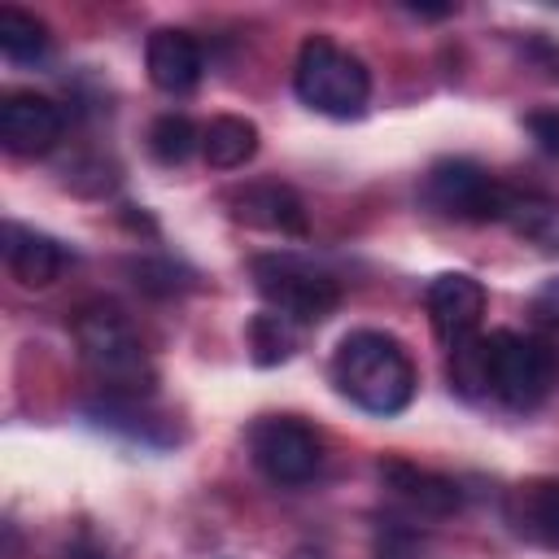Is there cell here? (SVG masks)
Wrapping results in <instances>:
<instances>
[{
    "label": "cell",
    "mask_w": 559,
    "mask_h": 559,
    "mask_svg": "<svg viewBox=\"0 0 559 559\" xmlns=\"http://www.w3.org/2000/svg\"><path fill=\"white\" fill-rule=\"evenodd\" d=\"M66 559H109V550H105V546H96L92 537H79V542L66 550Z\"/></svg>",
    "instance_id": "obj_24"
},
{
    "label": "cell",
    "mask_w": 559,
    "mask_h": 559,
    "mask_svg": "<svg viewBox=\"0 0 559 559\" xmlns=\"http://www.w3.org/2000/svg\"><path fill=\"white\" fill-rule=\"evenodd\" d=\"M419 550H424V537L397 520L376 533V559H419Z\"/></svg>",
    "instance_id": "obj_21"
},
{
    "label": "cell",
    "mask_w": 559,
    "mask_h": 559,
    "mask_svg": "<svg viewBox=\"0 0 559 559\" xmlns=\"http://www.w3.org/2000/svg\"><path fill=\"white\" fill-rule=\"evenodd\" d=\"M424 306H428L432 332L445 345H454L476 332V323L485 314V284L467 271H445L424 288Z\"/></svg>",
    "instance_id": "obj_9"
},
{
    "label": "cell",
    "mask_w": 559,
    "mask_h": 559,
    "mask_svg": "<svg viewBox=\"0 0 559 559\" xmlns=\"http://www.w3.org/2000/svg\"><path fill=\"white\" fill-rule=\"evenodd\" d=\"M555 66H559V57H555ZM555 74H559V70H555Z\"/></svg>",
    "instance_id": "obj_26"
},
{
    "label": "cell",
    "mask_w": 559,
    "mask_h": 559,
    "mask_svg": "<svg viewBox=\"0 0 559 559\" xmlns=\"http://www.w3.org/2000/svg\"><path fill=\"white\" fill-rule=\"evenodd\" d=\"M524 127H528L533 144H537L546 157H559V105H555V109H533V114L524 118Z\"/></svg>",
    "instance_id": "obj_22"
},
{
    "label": "cell",
    "mask_w": 559,
    "mask_h": 559,
    "mask_svg": "<svg viewBox=\"0 0 559 559\" xmlns=\"http://www.w3.org/2000/svg\"><path fill=\"white\" fill-rule=\"evenodd\" d=\"M66 131V114L57 100L39 92H9L0 100V144L17 157L48 153Z\"/></svg>",
    "instance_id": "obj_8"
},
{
    "label": "cell",
    "mask_w": 559,
    "mask_h": 559,
    "mask_svg": "<svg viewBox=\"0 0 559 559\" xmlns=\"http://www.w3.org/2000/svg\"><path fill=\"white\" fill-rule=\"evenodd\" d=\"M201 153L214 170H240L258 153V127L240 114H218L201 131Z\"/></svg>",
    "instance_id": "obj_15"
},
{
    "label": "cell",
    "mask_w": 559,
    "mask_h": 559,
    "mask_svg": "<svg viewBox=\"0 0 559 559\" xmlns=\"http://www.w3.org/2000/svg\"><path fill=\"white\" fill-rule=\"evenodd\" d=\"M528 310H533V319H537V323H546V328H559V275L542 280V288L533 293Z\"/></svg>",
    "instance_id": "obj_23"
},
{
    "label": "cell",
    "mask_w": 559,
    "mask_h": 559,
    "mask_svg": "<svg viewBox=\"0 0 559 559\" xmlns=\"http://www.w3.org/2000/svg\"><path fill=\"white\" fill-rule=\"evenodd\" d=\"M293 92L301 105L328 118H362L371 100V70L328 35H310L297 48Z\"/></svg>",
    "instance_id": "obj_3"
},
{
    "label": "cell",
    "mask_w": 559,
    "mask_h": 559,
    "mask_svg": "<svg viewBox=\"0 0 559 559\" xmlns=\"http://www.w3.org/2000/svg\"><path fill=\"white\" fill-rule=\"evenodd\" d=\"M231 218L258 231H280V236H306V205L293 188L284 183H245L227 197Z\"/></svg>",
    "instance_id": "obj_11"
},
{
    "label": "cell",
    "mask_w": 559,
    "mask_h": 559,
    "mask_svg": "<svg viewBox=\"0 0 559 559\" xmlns=\"http://www.w3.org/2000/svg\"><path fill=\"white\" fill-rule=\"evenodd\" d=\"M48 44H52V35L39 17H31L13 4L0 9V52L9 61H39L48 52Z\"/></svg>",
    "instance_id": "obj_17"
},
{
    "label": "cell",
    "mask_w": 559,
    "mask_h": 559,
    "mask_svg": "<svg viewBox=\"0 0 559 559\" xmlns=\"http://www.w3.org/2000/svg\"><path fill=\"white\" fill-rule=\"evenodd\" d=\"M74 341L83 362L92 367L96 380L109 384V393L118 397H140L153 389V371L144 358V345L131 328V319L114 306V301H96L83 306L74 319Z\"/></svg>",
    "instance_id": "obj_2"
},
{
    "label": "cell",
    "mask_w": 559,
    "mask_h": 559,
    "mask_svg": "<svg viewBox=\"0 0 559 559\" xmlns=\"http://www.w3.org/2000/svg\"><path fill=\"white\" fill-rule=\"evenodd\" d=\"M424 197L450 214V218H467V223H507L520 192L498 183L485 166L467 162V157H441L432 162L428 179H424Z\"/></svg>",
    "instance_id": "obj_6"
},
{
    "label": "cell",
    "mask_w": 559,
    "mask_h": 559,
    "mask_svg": "<svg viewBox=\"0 0 559 559\" xmlns=\"http://www.w3.org/2000/svg\"><path fill=\"white\" fill-rule=\"evenodd\" d=\"M297 349V332H293V319L275 314V310H262L249 319V358L258 367H280L288 362Z\"/></svg>",
    "instance_id": "obj_18"
},
{
    "label": "cell",
    "mask_w": 559,
    "mask_h": 559,
    "mask_svg": "<svg viewBox=\"0 0 559 559\" xmlns=\"http://www.w3.org/2000/svg\"><path fill=\"white\" fill-rule=\"evenodd\" d=\"M328 376H332L341 397H349L358 411L384 415V419L402 415L415 397V384H419L406 345L389 332H376V328L345 332L332 362H328Z\"/></svg>",
    "instance_id": "obj_1"
},
{
    "label": "cell",
    "mask_w": 559,
    "mask_h": 559,
    "mask_svg": "<svg viewBox=\"0 0 559 559\" xmlns=\"http://www.w3.org/2000/svg\"><path fill=\"white\" fill-rule=\"evenodd\" d=\"M127 275H131L135 288L148 293V297H175V293L188 288L183 266L170 262V258H131V262H127Z\"/></svg>",
    "instance_id": "obj_20"
},
{
    "label": "cell",
    "mask_w": 559,
    "mask_h": 559,
    "mask_svg": "<svg viewBox=\"0 0 559 559\" xmlns=\"http://www.w3.org/2000/svg\"><path fill=\"white\" fill-rule=\"evenodd\" d=\"M249 275L262 301L293 323H323L341 306V284L297 253H258Z\"/></svg>",
    "instance_id": "obj_4"
},
{
    "label": "cell",
    "mask_w": 559,
    "mask_h": 559,
    "mask_svg": "<svg viewBox=\"0 0 559 559\" xmlns=\"http://www.w3.org/2000/svg\"><path fill=\"white\" fill-rule=\"evenodd\" d=\"M197 148H201V131H197V122L183 118V114H162V118L148 127V153H153L162 166H183Z\"/></svg>",
    "instance_id": "obj_19"
},
{
    "label": "cell",
    "mask_w": 559,
    "mask_h": 559,
    "mask_svg": "<svg viewBox=\"0 0 559 559\" xmlns=\"http://www.w3.org/2000/svg\"><path fill=\"white\" fill-rule=\"evenodd\" d=\"M144 70H148V79H153L157 92L179 96V92H192V87L201 83L205 57H201V44H197L188 31L162 26V31H153L148 44H144Z\"/></svg>",
    "instance_id": "obj_10"
},
{
    "label": "cell",
    "mask_w": 559,
    "mask_h": 559,
    "mask_svg": "<svg viewBox=\"0 0 559 559\" xmlns=\"http://www.w3.org/2000/svg\"><path fill=\"white\" fill-rule=\"evenodd\" d=\"M249 459L271 485H306L323 463V445L310 424L293 415H266L249 428Z\"/></svg>",
    "instance_id": "obj_7"
},
{
    "label": "cell",
    "mask_w": 559,
    "mask_h": 559,
    "mask_svg": "<svg viewBox=\"0 0 559 559\" xmlns=\"http://www.w3.org/2000/svg\"><path fill=\"white\" fill-rule=\"evenodd\" d=\"M380 480H384V489H393V498H402L419 515H454L463 507L459 480L428 472V467H415V463H402V459L380 463Z\"/></svg>",
    "instance_id": "obj_12"
},
{
    "label": "cell",
    "mask_w": 559,
    "mask_h": 559,
    "mask_svg": "<svg viewBox=\"0 0 559 559\" xmlns=\"http://www.w3.org/2000/svg\"><path fill=\"white\" fill-rule=\"evenodd\" d=\"M507 520L515 524V533L559 550V480L520 485L511 493V502H507Z\"/></svg>",
    "instance_id": "obj_14"
},
{
    "label": "cell",
    "mask_w": 559,
    "mask_h": 559,
    "mask_svg": "<svg viewBox=\"0 0 559 559\" xmlns=\"http://www.w3.org/2000/svg\"><path fill=\"white\" fill-rule=\"evenodd\" d=\"M4 266L22 288H48L66 271V249L22 223H4Z\"/></svg>",
    "instance_id": "obj_13"
},
{
    "label": "cell",
    "mask_w": 559,
    "mask_h": 559,
    "mask_svg": "<svg viewBox=\"0 0 559 559\" xmlns=\"http://www.w3.org/2000/svg\"><path fill=\"white\" fill-rule=\"evenodd\" d=\"M288 559H332V555H328V550H319V546H297Z\"/></svg>",
    "instance_id": "obj_25"
},
{
    "label": "cell",
    "mask_w": 559,
    "mask_h": 559,
    "mask_svg": "<svg viewBox=\"0 0 559 559\" xmlns=\"http://www.w3.org/2000/svg\"><path fill=\"white\" fill-rule=\"evenodd\" d=\"M559 384V354L542 336L489 332V393L511 411H537Z\"/></svg>",
    "instance_id": "obj_5"
},
{
    "label": "cell",
    "mask_w": 559,
    "mask_h": 559,
    "mask_svg": "<svg viewBox=\"0 0 559 559\" xmlns=\"http://www.w3.org/2000/svg\"><path fill=\"white\" fill-rule=\"evenodd\" d=\"M445 376H450V389L459 397H485L489 393V336H463L450 345V358H445Z\"/></svg>",
    "instance_id": "obj_16"
}]
</instances>
